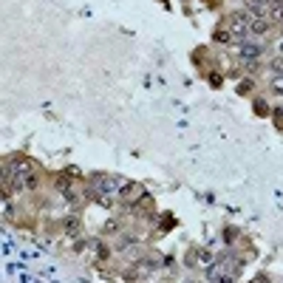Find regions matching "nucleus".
I'll return each mask as SVG.
<instances>
[{
    "instance_id": "nucleus-1",
    "label": "nucleus",
    "mask_w": 283,
    "mask_h": 283,
    "mask_svg": "<svg viewBox=\"0 0 283 283\" xmlns=\"http://www.w3.org/2000/svg\"><path fill=\"white\" fill-rule=\"evenodd\" d=\"M249 20L252 17H249L247 11H232L230 17H227V26H230V31L235 37H244L249 31Z\"/></svg>"
},
{
    "instance_id": "nucleus-2",
    "label": "nucleus",
    "mask_w": 283,
    "mask_h": 283,
    "mask_svg": "<svg viewBox=\"0 0 283 283\" xmlns=\"http://www.w3.org/2000/svg\"><path fill=\"white\" fill-rule=\"evenodd\" d=\"M128 212H133L136 218H147V215H153L156 212V204H153V195H142L139 201H133V204H128Z\"/></svg>"
},
{
    "instance_id": "nucleus-3",
    "label": "nucleus",
    "mask_w": 283,
    "mask_h": 283,
    "mask_svg": "<svg viewBox=\"0 0 283 283\" xmlns=\"http://www.w3.org/2000/svg\"><path fill=\"white\" fill-rule=\"evenodd\" d=\"M62 232H65L68 238H80L82 235V218L77 215V212H71V215L62 218Z\"/></svg>"
},
{
    "instance_id": "nucleus-4",
    "label": "nucleus",
    "mask_w": 283,
    "mask_h": 283,
    "mask_svg": "<svg viewBox=\"0 0 283 283\" xmlns=\"http://www.w3.org/2000/svg\"><path fill=\"white\" fill-rule=\"evenodd\" d=\"M264 51H266V45H258V43H241L238 57H241L244 62H252V60H261V57H264Z\"/></svg>"
},
{
    "instance_id": "nucleus-5",
    "label": "nucleus",
    "mask_w": 283,
    "mask_h": 283,
    "mask_svg": "<svg viewBox=\"0 0 283 283\" xmlns=\"http://www.w3.org/2000/svg\"><path fill=\"white\" fill-rule=\"evenodd\" d=\"M269 28H272V23H269L266 17H252V20H249V34L264 37L266 31H269Z\"/></svg>"
},
{
    "instance_id": "nucleus-6",
    "label": "nucleus",
    "mask_w": 283,
    "mask_h": 283,
    "mask_svg": "<svg viewBox=\"0 0 283 283\" xmlns=\"http://www.w3.org/2000/svg\"><path fill=\"white\" fill-rule=\"evenodd\" d=\"M269 0H249V11H252V17H266V11H269Z\"/></svg>"
},
{
    "instance_id": "nucleus-7",
    "label": "nucleus",
    "mask_w": 283,
    "mask_h": 283,
    "mask_svg": "<svg viewBox=\"0 0 283 283\" xmlns=\"http://www.w3.org/2000/svg\"><path fill=\"white\" fill-rule=\"evenodd\" d=\"M173 227H176V215H161L159 218V230L161 232H170Z\"/></svg>"
},
{
    "instance_id": "nucleus-8",
    "label": "nucleus",
    "mask_w": 283,
    "mask_h": 283,
    "mask_svg": "<svg viewBox=\"0 0 283 283\" xmlns=\"http://www.w3.org/2000/svg\"><path fill=\"white\" fill-rule=\"evenodd\" d=\"M94 249H97V261H108V258H111V247H108L105 241H102V244H94Z\"/></svg>"
},
{
    "instance_id": "nucleus-9",
    "label": "nucleus",
    "mask_w": 283,
    "mask_h": 283,
    "mask_svg": "<svg viewBox=\"0 0 283 283\" xmlns=\"http://www.w3.org/2000/svg\"><path fill=\"white\" fill-rule=\"evenodd\" d=\"M212 40H215V43H232V31H227V28H218V31L212 34Z\"/></svg>"
},
{
    "instance_id": "nucleus-10",
    "label": "nucleus",
    "mask_w": 283,
    "mask_h": 283,
    "mask_svg": "<svg viewBox=\"0 0 283 283\" xmlns=\"http://www.w3.org/2000/svg\"><path fill=\"white\" fill-rule=\"evenodd\" d=\"M255 114L258 116H269V102H266V99H255Z\"/></svg>"
},
{
    "instance_id": "nucleus-11",
    "label": "nucleus",
    "mask_w": 283,
    "mask_h": 283,
    "mask_svg": "<svg viewBox=\"0 0 283 283\" xmlns=\"http://www.w3.org/2000/svg\"><path fill=\"white\" fill-rule=\"evenodd\" d=\"M116 232H119V221H114V218H111V221L102 227V235H116Z\"/></svg>"
},
{
    "instance_id": "nucleus-12",
    "label": "nucleus",
    "mask_w": 283,
    "mask_h": 283,
    "mask_svg": "<svg viewBox=\"0 0 283 283\" xmlns=\"http://www.w3.org/2000/svg\"><path fill=\"white\" fill-rule=\"evenodd\" d=\"M252 88H255V85H252V80H244V82H238V88H235V91H238L241 97H247Z\"/></svg>"
},
{
    "instance_id": "nucleus-13",
    "label": "nucleus",
    "mask_w": 283,
    "mask_h": 283,
    "mask_svg": "<svg viewBox=\"0 0 283 283\" xmlns=\"http://www.w3.org/2000/svg\"><path fill=\"white\" fill-rule=\"evenodd\" d=\"M272 94H278V97H283V74H278L272 82Z\"/></svg>"
},
{
    "instance_id": "nucleus-14",
    "label": "nucleus",
    "mask_w": 283,
    "mask_h": 283,
    "mask_svg": "<svg viewBox=\"0 0 283 283\" xmlns=\"http://www.w3.org/2000/svg\"><path fill=\"white\" fill-rule=\"evenodd\" d=\"M269 14L275 23H283V6H269Z\"/></svg>"
},
{
    "instance_id": "nucleus-15",
    "label": "nucleus",
    "mask_w": 283,
    "mask_h": 283,
    "mask_svg": "<svg viewBox=\"0 0 283 283\" xmlns=\"http://www.w3.org/2000/svg\"><path fill=\"white\" fill-rule=\"evenodd\" d=\"M85 247H88V241H85V238L80 235V238H77V244H74V252L80 255V252H85Z\"/></svg>"
},
{
    "instance_id": "nucleus-16",
    "label": "nucleus",
    "mask_w": 283,
    "mask_h": 283,
    "mask_svg": "<svg viewBox=\"0 0 283 283\" xmlns=\"http://www.w3.org/2000/svg\"><path fill=\"white\" fill-rule=\"evenodd\" d=\"M207 80H210V85H212V88H218V85L224 82V77H221V74H210Z\"/></svg>"
},
{
    "instance_id": "nucleus-17",
    "label": "nucleus",
    "mask_w": 283,
    "mask_h": 283,
    "mask_svg": "<svg viewBox=\"0 0 283 283\" xmlns=\"http://www.w3.org/2000/svg\"><path fill=\"white\" fill-rule=\"evenodd\" d=\"M272 71H275V74H283V60H275L272 62Z\"/></svg>"
},
{
    "instance_id": "nucleus-18",
    "label": "nucleus",
    "mask_w": 283,
    "mask_h": 283,
    "mask_svg": "<svg viewBox=\"0 0 283 283\" xmlns=\"http://www.w3.org/2000/svg\"><path fill=\"white\" fill-rule=\"evenodd\" d=\"M269 3H272V6H283V0H269Z\"/></svg>"
},
{
    "instance_id": "nucleus-19",
    "label": "nucleus",
    "mask_w": 283,
    "mask_h": 283,
    "mask_svg": "<svg viewBox=\"0 0 283 283\" xmlns=\"http://www.w3.org/2000/svg\"><path fill=\"white\" fill-rule=\"evenodd\" d=\"M278 51H281V54H283V40H281V43H278Z\"/></svg>"
}]
</instances>
